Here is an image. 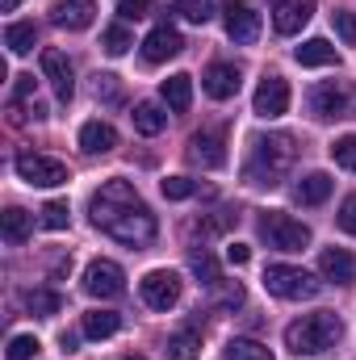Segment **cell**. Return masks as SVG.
Returning <instances> with one entry per match:
<instances>
[{
  "label": "cell",
  "mask_w": 356,
  "mask_h": 360,
  "mask_svg": "<svg viewBox=\"0 0 356 360\" xmlns=\"http://www.w3.org/2000/svg\"><path fill=\"white\" fill-rule=\"evenodd\" d=\"M293 155H298V147H293V139H289V134H268V139H256V143H252V160H248L243 176H248V184H256V188H272V184H281V176L293 168Z\"/></svg>",
  "instance_id": "3957f363"
},
{
  "label": "cell",
  "mask_w": 356,
  "mask_h": 360,
  "mask_svg": "<svg viewBox=\"0 0 356 360\" xmlns=\"http://www.w3.org/2000/svg\"><path fill=\"white\" fill-rule=\"evenodd\" d=\"M331 184H336V180L327 176V172H310V176H302L293 184V201H298V205H323V201L331 197Z\"/></svg>",
  "instance_id": "ffe728a7"
},
{
  "label": "cell",
  "mask_w": 356,
  "mask_h": 360,
  "mask_svg": "<svg viewBox=\"0 0 356 360\" xmlns=\"http://www.w3.org/2000/svg\"><path fill=\"white\" fill-rule=\"evenodd\" d=\"M130 122H134V130H139V134L155 139V134L168 126V113H164L155 101H139V105H134V113H130Z\"/></svg>",
  "instance_id": "7402d4cb"
},
{
  "label": "cell",
  "mask_w": 356,
  "mask_h": 360,
  "mask_svg": "<svg viewBox=\"0 0 356 360\" xmlns=\"http://www.w3.org/2000/svg\"><path fill=\"white\" fill-rule=\"evenodd\" d=\"M21 302H25V310H30V314H42V319H51V314H59V310H63V297H59L55 289H25V293H21Z\"/></svg>",
  "instance_id": "484cf974"
},
{
  "label": "cell",
  "mask_w": 356,
  "mask_h": 360,
  "mask_svg": "<svg viewBox=\"0 0 356 360\" xmlns=\"http://www.w3.org/2000/svg\"><path fill=\"white\" fill-rule=\"evenodd\" d=\"M239 84H243V72L235 63H210L205 76H201V89L210 92L214 101H231L239 92Z\"/></svg>",
  "instance_id": "9a60e30c"
},
{
  "label": "cell",
  "mask_w": 356,
  "mask_h": 360,
  "mask_svg": "<svg viewBox=\"0 0 356 360\" xmlns=\"http://www.w3.org/2000/svg\"><path fill=\"white\" fill-rule=\"evenodd\" d=\"M122 289H126V272L113 260H92L84 269V293L89 297H117Z\"/></svg>",
  "instance_id": "30bf717a"
},
{
  "label": "cell",
  "mask_w": 356,
  "mask_h": 360,
  "mask_svg": "<svg viewBox=\"0 0 356 360\" xmlns=\"http://www.w3.org/2000/svg\"><path fill=\"white\" fill-rule=\"evenodd\" d=\"M252 109H256L260 117H281V113L289 109V84H285L281 76H265L260 89H256V96H252Z\"/></svg>",
  "instance_id": "4fadbf2b"
},
{
  "label": "cell",
  "mask_w": 356,
  "mask_h": 360,
  "mask_svg": "<svg viewBox=\"0 0 356 360\" xmlns=\"http://www.w3.org/2000/svg\"><path fill=\"white\" fill-rule=\"evenodd\" d=\"M122 360H143V356H134V352H130V356H122Z\"/></svg>",
  "instance_id": "f6af8a7d"
},
{
  "label": "cell",
  "mask_w": 356,
  "mask_h": 360,
  "mask_svg": "<svg viewBox=\"0 0 356 360\" xmlns=\"http://www.w3.org/2000/svg\"><path fill=\"white\" fill-rule=\"evenodd\" d=\"M80 147H84L89 155H109V151L117 147V130H113L109 122H84V126H80Z\"/></svg>",
  "instance_id": "d6986e66"
},
{
  "label": "cell",
  "mask_w": 356,
  "mask_h": 360,
  "mask_svg": "<svg viewBox=\"0 0 356 360\" xmlns=\"http://www.w3.org/2000/svg\"><path fill=\"white\" fill-rule=\"evenodd\" d=\"M38 348H42V344H38L34 335H13V340H8V348H4V356H8V360H34V356H38Z\"/></svg>",
  "instance_id": "1f68e13d"
},
{
  "label": "cell",
  "mask_w": 356,
  "mask_h": 360,
  "mask_svg": "<svg viewBox=\"0 0 356 360\" xmlns=\"http://www.w3.org/2000/svg\"><path fill=\"white\" fill-rule=\"evenodd\" d=\"M17 176L25 184H38V188H55V184H68V164L51 160V155H34V151H21L13 160Z\"/></svg>",
  "instance_id": "8992f818"
},
{
  "label": "cell",
  "mask_w": 356,
  "mask_h": 360,
  "mask_svg": "<svg viewBox=\"0 0 356 360\" xmlns=\"http://www.w3.org/2000/svg\"><path fill=\"white\" fill-rule=\"evenodd\" d=\"M319 272L336 285H356V252H344V248H327L319 256Z\"/></svg>",
  "instance_id": "e0dca14e"
},
{
  "label": "cell",
  "mask_w": 356,
  "mask_h": 360,
  "mask_svg": "<svg viewBox=\"0 0 356 360\" xmlns=\"http://www.w3.org/2000/svg\"><path fill=\"white\" fill-rule=\"evenodd\" d=\"M17 101H30L34 96V76H17V89H13Z\"/></svg>",
  "instance_id": "b9f144b4"
},
{
  "label": "cell",
  "mask_w": 356,
  "mask_h": 360,
  "mask_svg": "<svg viewBox=\"0 0 356 360\" xmlns=\"http://www.w3.org/2000/svg\"><path fill=\"white\" fill-rule=\"evenodd\" d=\"M92 17H96L92 0H59L55 4V25L59 30H89Z\"/></svg>",
  "instance_id": "ac0fdd59"
},
{
  "label": "cell",
  "mask_w": 356,
  "mask_h": 360,
  "mask_svg": "<svg viewBox=\"0 0 356 360\" xmlns=\"http://www.w3.org/2000/svg\"><path fill=\"white\" fill-rule=\"evenodd\" d=\"M197 356H201V335L193 327L168 335V360H197Z\"/></svg>",
  "instance_id": "83f0119b"
},
{
  "label": "cell",
  "mask_w": 356,
  "mask_h": 360,
  "mask_svg": "<svg viewBox=\"0 0 356 360\" xmlns=\"http://www.w3.org/2000/svg\"><path fill=\"white\" fill-rule=\"evenodd\" d=\"M117 327H122V314H113V310H89L84 314V335L89 340H109Z\"/></svg>",
  "instance_id": "4316f807"
},
{
  "label": "cell",
  "mask_w": 356,
  "mask_h": 360,
  "mask_svg": "<svg viewBox=\"0 0 356 360\" xmlns=\"http://www.w3.org/2000/svg\"><path fill=\"white\" fill-rule=\"evenodd\" d=\"M184 51V38H180L172 25H155L147 38H143V59L147 63H168Z\"/></svg>",
  "instance_id": "8fae6325"
},
{
  "label": "cell",
  "mask_w": 356,
  "mask_h": 360,
  "mask_svg": "<svg viewBox=\"0 0 356 360\" xmlns=\"http://www.w3.org/2000/svg\"><path fill=\"white\" fill-rule=\"evenodd\" d=\"M222 356L227 360H272L265 344H256V340H231L227 348H222Z\"/></svg>",
  "instance_id": "f546056e"
},
{
  "label": "cell",
  "mask_w": 356,
  "mask_h": 360,
  "mask_svg": "<svg viewBox=\"0 0 356 360\" xmlns=\"http://www.w3.org/2000/svg\"><path fill=\"white\" fill-rule=\"evenodd\" d=\"M147 8H151V0H122L117 4V17L122 21H139V17H147Z\"/></svg>",
  "instance_id": "f35d334b"
},
{
  "label": "cell",
  "mask_w": 356,
  "mask_h": 360,
  "mask_svg": "<svg viewBox=\"0 0 356 360\" xmlns=\"http://www.w3.org/2000/svg\"><path fill=\"white\" fill-rule=\"evenodd\" d=\"M180 289H184V281H180V272H172V269H155L139 281V293H143V302H147L151 310H172L180 302Z\"/></svg>",
  "instance_id": "ba28073f"
},
{
  "label": "cell",
  "mask_w": 356,
  "mask_h": 360,
  "mask_svg": "<svg viewBox=\"0 0 356 360\" xmlns=\"http://www.w3.org/2000/svg\"><path fill=\"white\" fill-rule=\"evenodd\" d=\"M340 335H344V323L331 310H319V314H302L298 323L285 327V348L293 356H323L340 344Z\"/></svg>",
  "instance_id": "7a4b0ae2"
},
{
  "label": "cell",
  "mask_w": 356,
  "mask_h": 360,
  "mask_svg": "<svg viewBox=\"0 0 356 360\" xmlns=\"http://www.w3.org/2000/svg\"><path fill=\"white\" fill-rule=\"evenodd\" d=\"M177 13L193 25H205L214 17V0H177Z\"/></svg>",
  "instance_id": "4dcf8cb0"
},
{
  "label": "cell",
  "mask_w": 356,
  "mask_h": 360,
  "mask_svg": "<svg viewBox=\"0 0 356 360\" xmlns=\"http://www.w3.org/2000/svg\"><path fill=\"white\" fill-rule=\"evenodd\" d=\"M101 42H105V51H109V55H126V51L134 46V42H130V30H126V25H109Z\"/></svg>",
  "instance_id": "d6a6232c"
},
{
  "label": "cell",
  "mask_w": 356,
  "mask_h": 360,
  "mask_svg": "<svg viewBox=\"0 0 356 360\" xmlns=\"http://www.w3.org/2000/svg\"><path fill=\"white\" fill-rule=\"evenodd\" d=\"M34 42H38V25H34V21H13V25L4 30V46H8L13 55H30Z\"/></svg>",
  "instance_id": "d4e9b609"
},
{
  "label": "cell",
  "mask_w": 356,
  "mask_h": 360,
  "mask_svg": "<svg viewBox=\"0 0 356 360\" xmlns=\"http://www.w3.org/2000/svg\"><path fill=\"white\" fill-rule=\"evenodd\" d=\"M227 260H231V264H248V260H252V248H243V243H231V248H227Z\"/></svg>",
  "instance_id": "60d3db41"
},
{
  "label": "cell",
  "mask_w": 356,
  "mask_h": 360,
  "mask_svg": "<svg viewBox=\"0 0 356 360\" xmlns=\"http://www.w3.org/2000/svg\"><path fill=\"white\" fill-rule=\"evenodd\" d=\"M310 113L331 122V117H352L356 113V96L340 84H314L310 89Z\"/></svg>",
  "instance_id": "9c48e42d"
},
{
  "label": "cell",
  "mask_w": 356,
  "mask_h": 360,
  "mask_svg": "<svg viewBox=\"0 0 356 360\" xmlns=\"http://www.w3.org/2000/svg\"><path fill=\"white\" fill-rule=\"evenodd\" d=\"M265 289L272 297H285V302H306V297H314L323 289V281L306 269H293V264H268Z\"/></svg>",
  "instance_id": "277c9868"
},
{
  "label": "cell",
  "mask_w": 356,
  "mask_h": 360,
  "mask_svg": "<svg viewBox=\"0 0 356 360\" xmlns=\"http://www.w3.org/2000/svg\"><path fill=\"white\" fill-rule=\"evenodd\" d=\"M310 17H314V0H276V8H272V30L289 38V34H298Z\"/></svg>",
  "instance_id": "2e32d148"
},
{
  "label": "cell",
  "mask_w": 356,
  "mask_h": 360,
  "mask_svg": "<svg viewBox=\"0 0 356 360\" xmlns=\"http://www.w3.org/2000/svg\"><path fill=\"white\" fill-rule=\"evenodd\" d=\"M59 344H63V352H76V335H72V331H63Z\"/></svg>",
  "instance_id": "7bdbcfd3"
},
{
  "label": "cell",
  "mask_w": 356,
  "mask_h": 360,
  "mask_svg": "<svg viewBox=\"0 0 356 360\" xmlns=\"http://www.w3.org/2000/svg\"><path fill=\"white\" fill-rule=\"evenodd\" d=\"M160 96L168 101V109H177V113H184L189 105H193V76H168L164 84H160Z\"/></svg>",
  "instance_id": "cb8c5ba5"
},
{
  "label": "cell",
  "mask_w": 356,
  "mask_h": 360,
  "mask_svg": "<svg viewBox=\"0 0 356 360\" xmlns=\"http://www.w3.org/2000/svg\"><path fill=\"white\" fill-rule=\"evenodd\" d=\"M340 226H344L348 235H356V193L344 201V205H340Z\"/></svg>",
  "instance_id": "ab89813d"
},
{
  "label": "cell",
  "mask_w": 356,
  "mask_h": 360,
  "mask_svg": "<svg viewBox=\"0 0 356 360\" xmlns=\"http://www.w3.org/2000/svg\"><path fill=\"white\" fill-rule=\"evenodd\" d=\"M189 269H193V276H197L201 285H210V289H214V285H222L218 260H214V256H210L205 248H201V252H189Z\"/></svg>",
  "instance_id": "f1b7e54d"
},
{
  "label": "cell",
  "mask_w": 356,
  "mask_h": 360,
  "mask_svg": "<svg viewBox=\"0 0 356 360\" xmlns=\"http://www.w3.org/2000/svg\"><path fill=\"white\" fill-rule=\"evenodd\" d=\"M331 21H336V34H340L348 46H356V13H348V8H336V13H331Z\"/></svg>",
  "instance_id": "8d00e7d4"
},
{
  "label": "cell",
  "mask_w": 356,
  "mask_h": 360,
  "mask_svg": "<svg viewBox=\"0 0 356 360\" xmlns=\"http://www.w3.org/2000/svg\"><path fill=\"white\" fill-rule=\"evenodd\" d=\"M89 214H92V226H101L109 239L126 243V248H143L160 235L155 226V214L143 205V197L134 193L130 180H109L92 193L89 201Z\"/></svg>",
  "instance_id": "6da1fadb"
},
{
  "label": "cell",
  "mask_w": 356,
  "mask_h": 360,
  "mask_svg": "<svg viewBox=\"0 0 356 360\" xmlns=\"http://www.w3.org/2000/svg\"><path fill=\"white\" fill-rule=\"evenodd\" d=\"M92 92H96V101H117V76H109V72H101L96 76V84H92Z\"/></svg>",
  "instance_id": "74e56055"
},
{
  "label": "cell",
  "mask_w": 356,
  "mask_h": 360,
  "mask_svg": "<svg viewBox=\"0 0 356 360\" xmlns=\"http://www.w3.org/2000/svg\"><path fill=\"white\" fill-rule=\"evenodd\" d=\"M42 76L51 80V89H55L59 101H72V92H76V72H72V63H68L63 51H42Z\"/></svg>",
  "instance_id": "7c38bea8"
},
{
  "label": "cell",
  "mask_w": 356,
  "mask_h": 360,
  "mask_svg": "<svg viewBox=\"0 0 356 360\" xmlns=\"http://www.w3.org/2000/svg\"><path fill=\"white\" fill-rule=\"evenodd\" d=\"M222 25L235 46H252L260 38V13L248 0H222Z\"/></svg>",
  "instance_id": "52a82bcc"
},
{
  "label": "cell",
  "mask_w": 356,
  "mask_h": 360,
  "mask_svg": "<svg viewBox=\"0 0 356 360\" xmlns=\"http://www.w3.org/2000/svg\"><path fill=\"white\" fill-rule=\"evenodd\" d=\"M331 160L340 164V168H348V172H356V134H344L336 147H331Z\"/></svg>",
  "instance_id": "836d02e7"
},
{
  "label": "cell",
  "mask_w": 356,
  "mask_h": 360,
  "mask_svg": "<svg viewBox=\"0 0 356 360\" xmlns=\"http://www.w3.org/2000/svg\"><path fill=\"white\" fill-rule=\"evenodd\" d=\"M160 188H164V197L168 201H184V197H193L197 193V184L189 176H168V180H160Z\"/></svg>",
  "instance_id": "e575fe53"
},
{
  "label": "cell",
  "mask_w": 356,
  "mask_h": 360,
  "mask_svg": "<svg viewBox=\"0 0 356 360\" xmlns=\"http://www.w3.org/2000/svg\"><path fill=\"white\" fill-rule=\"evenodd\" d=\"M293 59H298L302 68H331V63H340V55H336V46H331L327 38H306V42L293 51Z\"/></svg>",
  "instance_id": "44dd1931"
},
{
  "label": "cell",
  "mask_w": 356,
  "mask_h": 360,
  "mask_svg": "<svg viewBox=\"0 0 356 360\" xmlns=\"http://www.w3.org/2000/svg\"><path fill=\"white\" fill-rule=\"evenodd\" d=\"M222 130H197L189 139V160L201 164V168H222L227 164V151H222Z\"/></svg>",
  "instance_id": "5bb4252c"
},
{
  "label": "cell",
  "mask_w": 356,
  "mask_h": 360,
  "mask_svg": "<svg viewBox=\"0 0 356 360\" xmlns=\"http://www.w3.org/2000/svg\"><path fill=\"white\" fill-rule=\"evenodd\" d=\"M42 226L46 231H63L68 226V201H46L42 205Z\"/></svg>",
  "instance_id": "d590c367"
},
{
  "label": "cell",
  "mask_w": 356,
  "mask_h": 360,
  "mask_svg": "<svg viewBox=\"0 0 356 360\" xmlns=\"http://www.w3.org/2000/svg\"><path fill=\"white\" fill-rule=\"evenodd\" d=\"M260 239L276 252H302L310 243V226L281 210H268V214H260Z\"/></svg>",
  "instance_id": "5b68a950"
},
{
  "label": "cell",
  "mask_w": 356,
  "mask_h": 360,
  "mask_svg": "<svg viewBox=\"0 0 356 360\" xmlns=\"http://www.w3.org/2000/svg\"><path fill=\"white\" fill-rule=\"evenodd\" d=\"M30 231H34V218L25 214V210H17V205H8L4 214H0V235H4V243H25L30 239Z\"/></svg>",
  "instance_id": "603a6c76"
},
{
  "label": "cell",
  "mask_w": 356,
  "mask_h": 360,
  "mask_svg": "<svg viewBox=\"0 0 356 360\" xmlns=\"http://www.w3.org/2000/svg\"><path fill=\"white\" fill-rule=\"evenodd\" d=\"M17 4H21V0H0V8H4V13H13Z\"/></svg>",
  "instance_id": "ee69618b"
}]
</instances>
